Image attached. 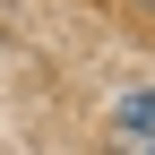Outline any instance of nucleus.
Listing matches in <instances>:
<instances>
[{"instance_id":"1","label":"nucleus","mask_w":155,"mask_h":155,"mask_svg":"<svg viewBox=\"0 0 155 155\" xmlns=\"http://www.w3.org/2000/svg\"><path fill=\"white\" fill-rule=\"evenodd\" d=\"M112 121H121V138H138V147H155V86H138V95H121V104H112Z\"/></svg>"},{"instance_id":"2","label":"nucleus","mask_w":155,"mask_h":155,"mask_svg":"<svg viewBox=\"0 0 155 155\" xmlns=\"http://www.w3.org/2000/svg\"><path fill=\"white\" fill-rule=\"evenodd\" d=\"M138 155H155V147H138Z\"/></svg>"},{"instance_id":"3","label":"nucleus","mask_w":155,"mask_h":155,"mask_svg":"<svg viewBox=\"0 0 155 155\" xmlns=\"http://www.w3.org/2000/svg\"><path fill=\"white\" fill-rule=\"evenodd\" d=\"M147 9H155V0H147Z\"/></svg>"}]
</instances>
